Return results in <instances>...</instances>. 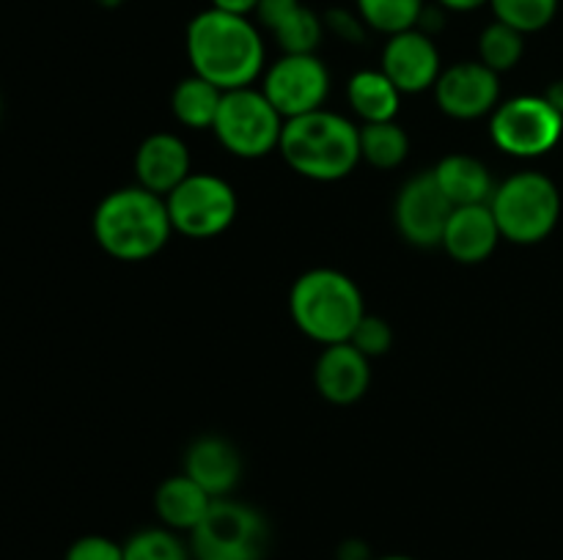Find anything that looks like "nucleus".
Segmentation results:
<instances>
[{"instance_id": "1", "label": "nucleus", "mask_w": 563, "mask_h": 560, "mask_svg": "<svg viewBox=\"0 0 563 560\" xmlns=\"http://www.w3.org/2000/svg\"><path fill=\"white\" fill-rule=\"evenodd\" d=\"M185 47L192 75L203 77L220 91L253 86L264 71L262 31L247 16L225 14L212 5L190 20Z\"/></svg>"}, {"instance_id": "2", "label": "nucleus", "mask_w": 563, "mask_h": 560, "mask_svg": "<svg viewBox=\"0 0 563 560\" xmlns=\"http://www.w3.org/2000/svg\"><path fill=\"white\" fill-rule=\"evenodd\" d=\"M91 225L97 245L119 261H146L157 256L174 234L165 198L141 184L108 192L99 201Z\"/></svg>"}, {"instance_id": "3", "label": "nucleus", "mask_w": 563, "mask_h": 560, "mask_svg": "<svg viewBox=\"0 0 563 560\" xmlns=\"http://www.w3.org/2000/svg\"><path fill=\"white\" fill-rule=\"evenodd\" d=\"M278 152L306 179L339 181L361 163V130L344 115L313 110L286 121Z\"/></svg>"}, {"instance_id": "4", "label": "nucleus", "mask_w": 563, "mask_h": 560, "mask_svg": "<svg viewBox=\"0 0 563 560\" xmlns=\"http://www.w3.org/2000/svg\"><path fill=\"white\" fill-rule=\"evenodd\" d=\"M289 313L297 329L317 344H346L366 316L363 294L350 275L339 269H308L289 291Z\"/></svg>"}, {"instance_id": "5", "label": "nucleus", "mask_w": 563, "mask_h": 560, "mask_svg": "<svg viewBox=\"0 0 563 560\" xmlns=\"http://www.w3.org/2000/svg\"><path fill=\"white\" fill-rule=\"evenodd\" d=\"M500 236L515 245H539L561 220V192L550 176L522 170L495 187L489 198Z\"/></svg>"}, {"instance_id": "6", "label": "nucleus", "mask_w": 563, "mask_h": 560, "mask_svg": "<svg viewBox=\"0 0 563 560\" xmlns=\"http://www.w3.org/2000/svg\"><path fill=\"white\" fill-rule=\"evenodd\" d=\"M267 519L253 505L220 497L190 533L192 560H264Z\"/></svg>"}, {"instance_id": "7", "label": "nucleus", "mask_w": 563, "mask_h": 560, "mask_svg": "<svg viewBox=\"0 0 563 560\" xmlns=\"http://www.w3.org/2000/svg\"><path fill=\"white\" fill-rule=\"evenodd\" d=\"M284 124V115L273 108L264 91L247 86L223 93L212 130L229 154L258 159L278 148Z\"/></svg>"}, {"instance_id": "8", "label": "nucleus", "mask_w": 563, "mask_h": 560, "mask_svg": "<svg viewBox=\"0 0 563 560\" xmlns=\"http://www.w3.org/2000/svg\"><path fill=\"white\" fill-rule=\"evenodd\" d=\"M493 143L509 157H544L559 146L563 135V115L537 93L511 97L493 110L489 121Z\"/></svg>"}, {"instance_id": "9", "label": "nucleus", "mask_w": 563, "mask_h": 560, "mask_svg": "<svg viewBox=\"0 0 563 560\" xmlns=\"http://www.w3.org/2000/svg\"><path fill=\"white\" fill-rule=\"evenodd\" d=\"M170 225L190 239L220 236L236 217V192L225 179L212 173H190L165 195Z\"/></svg>"}, {"instance_id": "10", "label": "nucleus", "mask_w": 563, "mask_h": 560, "mask_svg": "<svg viewBox=\"0 0 563 560\" xmlns=\"http://www.w3.org/2000/svg\"><path fill=\"white\" fill-rule=\"evenodd\" d=\"M264 97L284 115V121L324 108L330 93V71L317 53L280 55L262 82Z\"/></svg>"}, {"instance_id": "11", "label": "nucleus", "mask_w": 563, "mask_h": 560, "mask_svg": "<svg viewBox=\"0 0 563 560\" xmlns=\"http://www.w3.org/2000/svg\"><path fill=\"white\" fill-rule=\"evenodd\" d=\"M451 212L454 203L440 190L434 170L412 176L399 190L394 206L396 228L416 247H438L443 242Z\"/></svg>"}, {"instance_id": "12", "label": "nucleus", "mask_w": 563, "mask_h": 560, "mask_svg": "<svg viewBox=\"0 0 563 560\" xmlns=\"http://www.w3.org/2000/svg\"><path fill=\"white\" fill-rule=\"evenodd\" d=\"M434 99L445 115L460 121L482 119L500 104L498 71L482 60H465L440 71L434 82Z\"/></svg>"}, {"instance_id": "13", "label": "nucleus", "mask_w": 563, "mask_h": 560, "mask_svg": "<svg viewBox=\"0 0 563 560\" xmlns=\"http://www.w3.org/2000/svg\"><path fill=\"white\" fill-rule=\"evenodd\" d=\"M379 69L390 77V82L401 93H421L427 88H434L443 64H440V49L434 38L418 27H410V31L388 36Z\"/></svg>"}, {"instance_id": "14", "label": "nucleus", "mask_w": 563, "mask_h": 560, "mask_svg": "<svg viewBox=\"0 0 563 560\" xmlns=\"http://www.w3.org/2000/svg\"><path fill=\"white\" fill-rule=\"evenodd\" d=\"M313 382H317L319 395L330 404H355L372 384V366H368V357L357 351L350 340L324 346L317 360Z\"/></svg>"}, {"instance_id": "15", "label": "nucleus", "mask_w": 563, "mask_h": 560, "mask_svg": "<svg viewBox=\"0 0 563 560\" xmlns=\"http://www.w3.org/2000/svg\"><path fill=\"white\" fill-rule=\"evenodd\" d=\"M190 173V152L181 137L170 132H154L137 146L135 176L143 190L165 198Z\"/></svg>"}, {"instance_id": "16", "label": "nucleus", "mask_w": 563, "mask_h": 560, "mask_svg": "<svg viewBox=\"0 0 563 560\" xmlns=\"http://www.w3.org/2000/svg\"><path fill=\"white\" fill-rule=\"evenodd\" d=\"M500 239L504 236L489 203H476V206H456L451 212L440 247L460 264H482L493 256Z\"/></svg>"}, {"instance_id": "17", "label": "nucleus", "mask_w": 563, "mask_h": 560, "mask_svg": "<svg viewBox=\"0 0 563 560\" xmlns=\"http://www.w3.org/2000/svg\"><path fill=\"white\" fill-rule=\"evenodd\" d=\"M256 16L284 55L317 53L324 36L322 16L302 0H262Z\"/></svg>"}, {"instance_id": "18", "label": "nucleus", "mask_w": 563, "mask_h": 560, "mask_svg": "<svg viewBox=\"0 0 563 560\" xmlns=\"http://www.w3.org/2000/svg\"><path fill=\"white\" fill-rule=\"evenodd\" d=\"M185 475H190L209 497H229L242 478L240 450L229 439L207 434L187 448Z\"/></svg>"}, {"instance_id": "19", "label": "nucleus", "mask_w": 563, "mask_h": 560, "mask_svg": "<svg viewBox=\"0 0 563 560\" xmlns=\"http://www.w3.org/2000/svg\"><path fill=\"white\" fill-rule=\"evenodd\" d=\"M214 503V497H209L190 475H174L165 478L157 486L154 494V511H157L163 527L176 533H192L198 527V522L207 516L209 505Z\"/></svg>"}, {"instance_id": "20", "label": "nucleus", "mask_w": 563, "mask_h": 560, "mask_svg": "<svg viewBox=\"0 0 563 560\" xmlns=\"http://www.w3.org/2000/svg\"><path fill=\"white\" fill-rule=\"evenodd\" d=\"M440 190L445 192L456 206H476V203H489L495 192V181L489 176L487 165L471 154H449L434 168Z\"/></svg>"}, {"instance_id": "21", "label": "nucleus", "mask_w": 563, "mask_h": 560, "mask_svg": "<svg viewBox=\"0 0 563 560\" xmlns=\"http://www.w3.org/2000/svg\"><path fill=\"white\" fill-rule=\"evenodd\" d=\"M352 110L363 119V124H377V121H394L399 113L401 91L390 82L383 69L355 71L346 86Z\"/></svg>"}, {"instance_id": "22", "label": "nucleus", "mask_w": 563, "mask_h": 560, "mask_svg": "<svg viewBox=\"0 0 563 560\" xmlns=\"http://www.w3.org/2000/svg\"><path fill=\"white\" fill-rule=\"evenodd\" d=\"M223 93L225 91H220L218 86H212L203 77L190 75L174 88L170 110H174L176 121L190 126V130H212L220 102H223Z\"/></svg>"}, {"instance_id": "23", "label": "nucleus", "mask_w": 563, "mask_h": 560, "mask_svg": "<svg viewBox=\"0 0 563 560\" xmlns=\"http://www.w3.org/2000/svg\"><path fill=\"white\" fill-rule=\"evenodd\" d=\"M410 152V137L396 121H377L361 126V159L372 168H399Z\"/></svg>"}, {"instance_id": "24", "label": "nucleus", "mask_w": 563, "mask_h": 560, "mask_svg": "<svg viewBox=\"0 0 563 560\" xmlns=\"http://www.w3.org/2000/svg\"><path fill=\"white\" fill-rule=\"evenodd\" d=\"M526 55V33L515 31L506 22H489L478 36V60L493 71H509Z\"/></svg>"}, {"instance_id": "25", "label": "nucleus", "mask_w": 563, "mask_h": 560, "mask_svg": "<svg viewBox=\"0 0 563 560\" xmlns=\"http://www.w3.org/2000/svg\"><path fill=\"white\" fill-rule=\"evenodd\" d=\"M423 5L427 0H355V9L363 22L385 36L416 27Z\"/></svg>"}, {"instance_id": "26", "label": "nucleus", "mask_w": 563, "mask_h": 560, "mask_svg": "<svg viewBox=\"0 0 563 560\" xmlns=\"http://www.w3.org/2000/svg\"><path fill=\"white\" fill-rule=\"evenodd\" d=\"M124 560H192V552L176 530L143 527L124 541Z\"/></svg>"}, {"instance_id": "27", "label": "nucleus", "mask_w": 563, "mask_h": 560, "mask_svg": "<svg viewBox=\"0 0 563 560\" xmlns=\"http://www.w3.org/2000/svg\"><path fill=\"white\" fill-rule=\"evenodd\" d=\"M561 0H489L495 20L520 33H539L555 20Z\"/></svg>"}, {"instance_id": "28", "label": "nucleus", "mask_w": 563, "mask_h": 560, "mask_svg": "<svg viewBox=\"0 0 563 560\" xmlns=\"http://www.w3.org/2000/svg\"><path fill=\"white\" fill-rule=\"evenodd\" d=\"M350 344L372 360V357L385 355L390 349V344H394V329H390V324L383 316H368L366 313L361 318V324L355 327V333H352Z\"/></svg>"}, {"instance_id": "29", "label": "nucleus", "mask_w": 563, "mask_h": 560, "mask_svg": "<svg viewBox=\"0 0 563 560\" xmlns=\"http://www.w3.org/2000/svg\"><path fill=\"white\" fill-rule=\"evenodd\" d=\"M64 560H124V544L108 536H80L69 544Z\"/></svg>"}, {"instance_id": "30", "label": "nucleus", "mask_w": 563, "mask_h": 560, "mask_svg": "<svg viewBox=\"0 0 563 560\" xmlns=\"http://www.w3.org/2000/svg\"><path fill=\"white\" fill-rule=\"evenodd\" d=\"M322 22H324V31H330L335 38L350 44H361L368 31V25L363 22V16L357 14V9L350 11L344 9V5H333V9L324 11Z\"/></svg>"}, {"instance_id": "31", "label": "nucleus", "mask_w": 563, "mask_h": 560, "mask_svg": "<svg viewBox=\"0 0 563 560\" xmlns=\"http://www.w3.org/2000/svg\"><path fill=\"white\" fill-rule=\"evenodd\" d=\"M443 25H445V9L443 5H423V11H421V16H418V31L421 33H427V36H434V33H440L443 31Z\"/></svg>"}, {"instance_id": "32", "label": "nucleus", "mask_w": 563, "mask_h": 560, "mask_svg": "<svg viewBox=\"0 0 563 560\" xmlns=\"http://www.w3.org/2000/svg\"><path fill=\"white\" fill-rule=\"evenodd\" d=\"M335 560H374V555L366 541H361V538H346V541H341Z\"/></svg>"}, {"instance_id": "33", "label": "nucleus", "mask_w": 563, "mask_h": 560, "mask_svg": "<svg viewBox=\"0 0 563 560\" xmlns=\"http://www.w3.org/2000/svg\"><path fill=\"white\" fill-rule=\"evenodd\" d=\"M262 0H212V9L225 11V14H236V16H251L256 14Z\"/></svg>"}, {"instance_id": "34", "label": "nucleus", "mask_w": 563, "mask_h": 560, "mask_svg": "<svg viewBox=\"0 0 563 560\" xmlns=\"http://www.w3.org/2000/svg\"><path fill=\"white\" fill-rule=\"evenodd\" d=\"M438 5H443L445 11H460V14H467V11H476L482 5H489V0H438Z\"/></svg>"}, {"instance_id": "35", "label": "nucleus", "mask_w": 563, "mask_h": 560, "mask_svg": "<svg viewBox=\"0 0 563 560\" xmlns=\"http://www.w3.org/2000/svg\"><path fill=\"white\" fill-rule=\"evenodd\" d=\"M544 99H548V102L553 104V108L563 115V77H561V80L550 82V88L544 91Z\"/></svg>"}, {"instance_id": "36", "label": "nucleus", "mask_w": 563, "mask_h": 560, "mask_svg": "<svg viewBox=\"0 0 563 560\" xmlns=\"http://www.w3.org/2000/svg\"><path fill=\"white\" fill-rule=\"evenodd\" d=\"M374 560H416V558H410V555H377Z\"/></svg>"}, {"instance_id": "37", "label": "nucleus", "mask_w": 563, "mask_h": 560, "mask_svg": "<svg viewBox=\"0 0 563 560\" xmlns=\"http://www.w3.org/2000/svg\"><path fill=\"white\" fill-rule=\"evenodd\" d=\"M99 5H102V9H119L121 3H124V0H97Z\"/></svg>"}, {"instance_id": "38", "label": "nucleus", "mask_w": 563, "mask_h": 560, "mask_svg": "<svg viewBox=\"0 0 563 560\" xmlns=\"http://www.w3.org/2000/svg\"><path fill=\"white\" fill-rule=\"evenodd\" d=\"M0 113H3V99H0Z\"/></svg>"}]
</instances>
